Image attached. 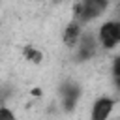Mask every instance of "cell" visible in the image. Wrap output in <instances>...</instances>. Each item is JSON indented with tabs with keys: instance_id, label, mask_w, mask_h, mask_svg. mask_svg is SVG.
Returning <instances> with one entry per match:
<instances>
[{
	"instance_id": "4",
	"label": "cell",
	"mask_w": 120,
	"mask_h": 120,
	"mask_svg": "<svg viewBox=\"0 0 120 120\" xmlns=\"http://www.w3.org/2000/svg\"><path fill=\"white\" fill-rule=\"evenodd\" d=\"M112 109H114V99H111V98H99L92 105L90 120H109Z\"/></svg>"
},
{
	"instance_id": "1",
	"label": "cell",
	"mask_w": 120,
	"mask_h": 120,
	"mask_svg": "<svg viewBox=\"0 0 120 120\" xmlns=\"http://www.w3.org/2000/svg\"><path fill=\"white\" fill-rule=\"evenodd\" d=\"M107 6H109V0H82L81 4L75 6V15H77L79 22H88V21L99 17Z\"/></svg>"
},
{
	"instance_id": "5",
	"label": "cell",
	"mask_w": 120,
	"mask_h": 120,
	"mask_svg": "<svg viewBox=\"0 0 120 120\" xmlns=\"http://www.w3.org/2000/svg\"><path fill=\"white\" fill-rule=\"evenodd\" d=\"M96 54V38L92 34H82L77 43V60H90Z\"/></svg>"
},
{
	"instance_id": "9",
	"label": "cell",
	"mask_w": 120,
	"mask_h": 120,
	"mask_svg": "<svg viewBox=\"0 0 120 120\" xmlns=\"http://www.w3.org/2000/svg\"><path fill=\"white\" fill-rule=\"evenodd\" d=\"M0 120H17V118H15V114L8 107H2L0 109Z\"/></svg>"
},
{
	"instance_id": "3",
	"label": "cell",
	"mask_w": 120,
	"mask_h": 120,
	"mask_svg": "<svg viewBox=\"0 0 120 120\" xmlns=\"http://www.w3.org/2000/svg\"><path fill=\"white\" fill-rule=\"evenodd\" d=\"M79 96H81L79 84H75V82H71V81L64 82V84L60 86V98H62V107H64V111H68V112L73 111L75 105H77V101H79Z\"/></svg>"
},
{
	"instance_id": "8",
	"label": "cell",
	"mask_w": 120,
	"mask_h": 120,
	"mask_svg": "<svg viewBox=\"0 0 120 120\" xmlns=\"http://www.w3.org/2000/svg\"><path fill=\"white\" fill-rule=\"evenodd\" d=\"M112 75H114V82H116V86L120 88V56L114 60V64H112Z\"/></svg>"
},
{
	"instance_id": "6",
	"label": "cell",
	"mask_w": 120,
	"mask_h": 120,
	"mask_svg": "<svg viewBox=\"0 0 120 120\" xmlns=\"http://www.w3.org/2000/svg\"><path fill=\"white\" fill-rule=\"evenodd\" d=\"M81 36H82V32H81V22H79V21H73V22H69V24L66 26L62 39H64V43H66L68 47H75V45L81 41Z\"/></svg>"
},
{
	"instance_id": "2",
	"label": "cell",
	"mask_w": 120,
	"mask_h": 120,
	"mask_svg": "<svg viewBox=\"0 0 120 120\" xmlns=\"http://www.w3.org/2000/svg\"><path fill=\"white\" fill-rule=\"evenodd\" d=\"M99 43L105 49H112L120 43V21H107L99 28Z\"/></svg>"
},
{
	"instance_id": "10",
	"label": "cell",
	"mask_w": 120,
	"mask_h": 120,
	"mask_svg": "<svg viewBox=\"0 0 120 120\" xmlns=\"http://www.w3.org/2000/svg\"><path fill=\"white\" fill-rule=\"evenodd\" d=\"M118 120H120V118H118Z\"/></svg>"
},
{
	"instance_id": "7",
	"label": "cell",
	"mask_w": 120,
	"mask_h": 120,
	"mask_svg": "<svg viewBox=\"0 0 120 120\" xmlns=\"http://www.w3.org/2000/svg\"><path fill=\"white\" fill-rule=\"evenodd\" d=\"M22 54H24V58L30 60L32 64H39V62L43 60L41 51H38V49H34V47H30V45H26V47L22 49Z\"/></svg>"
},
{
	"instance_id": "11",
	"label": "cell",
	"mask_w": 120,
	"mask_h": 120,
	"mask_svg": "<svg viewBox=\"0 0 120 120\" xmlns=\"http://www.w3.org/2000/svg\"><path fill=\"white\" fill-rule=\"evenodd\" d=\"M56 2H58V0H56Z\"/></svg>"
}]
</instances>
